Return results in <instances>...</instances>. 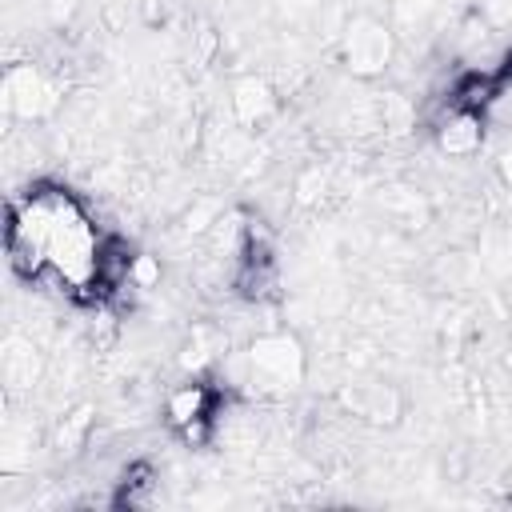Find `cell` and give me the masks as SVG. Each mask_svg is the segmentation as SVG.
<instances>
[{"label": "cell", "mask_w": 512, "mask_h": 512, "mask_svg": "<svg viewBox=\"0 0 512 512\" xmlns=\"http://www.w3.org/2000/svg\"><path fill=\"white\" fill-rule=\"evenodd\" d=\"M244 368H248V380L252 392H288L304 380V348L296 336L288 332H268V336H256L244 352Z\"/></svg>", "instance_id": "obj_1"}, {"label": "cell", "mask_w": 512, "mask_h": 512, "mask_svg": "<svg viewBox=\"0 0 512 512\" xmlns=\"http://www.w3.org/2000/svg\"><path fill=\"white\" fill-rule=\"evenodd\" d=\"M0 92H4V112L16 120H44L60 104V84L36 64H8Z\"/></svg>", "instance_id": "obj_2"}, {"label": "cell", "mask_w": 512, "mask_h": 512, "mask_svg": "<svg viewBox=\"0 0 512 512\" xmlns=\"http://www.w3.org/2000/svg\"><path fill=\"white\" fill-rule=\"evenodd\" d=\"M392 32L372 20V16H356L348 28H344V60L356 76H380L388 64H392Z\"/></svg>", "instance_id": "obj_3"}, {"label": "cell", "mask_w": 512, "mask_h": 512, "mask_svg": "<svg viewBox=\"0 0 512 512\" xmlns=\"http://www.w3.org/2000/svg\"><path fill=\"white\" fill-rule=\"evenodd\" d=\"M436 144L448 156H472L484 144V116L476 108H456L448 104V112L436 124Z\"/></svg>", "instance_id": "obj_4"}, {"label": "cell", "mask_w": 512, "mask_h": 512, "mask_svg": "<svg viewBox=\"0 0 512 512\" xmlns=\"http://www.w3.org/2000/svg\"><path fill=\"white\" fill-rule=\"evenodd\" d=\"M276 112V92L260 80V76H244L232 84V116L244 128H260L264 120H272Z\"/></svg>", "instance_id": "obj_5"}, {"label": "cell", "mask_w": 512, "mask_h": 512, "mask_svg": "<svg viewBox=\"0 0 512 512\" xmlns=\"http://www.w3.org/2000/svg\"><path fill=\"white\" fill-rule=\"evenodd\" d=\"M92 428H96V408L92 404H76V408H68L56 424H52V436H48V444H52V452L56 456H76L80 448H88V440H92Z\"/></svg>", "instance_id": "obj_6"}, {"label": "cell", "mask_w": 512, "mask_h": 512, "mask_svg": "<svg viewBox=\"0 0 512 512\" xmlns=\"http://www.w3.org/2000/svg\"><path fill=\"white\" fill-rule=\"evenodd\" d=\"M164 412H168V424L172 428H184V424H192L200 416H212V388L204 380H188V384H180V388L168 392Z\"/></svg>", "instance_id": "obj_7"}, {"label": "cell", "mask_w": 512, "mask_h": 512, "mask_svg": "<svg viewBox=\"0 0 512 512\" xmlns=\"http://www.w3.org/2000/svg\"><path fill=\"white\" fill-rule=\"evenodd\" d=\"M36 376H40V356H36L32 340L8 336V344H4V384H8V392L32 388Z\"/></svg>", "instance_id": "obj_8"}, {"label": "cell", "mask_w": 512, "mask_h": 512, "mask_svg": "<svg viewBox=\"0 0 512 512\" xmlns=\"http://www.w3.org/2000/svg\"><path fill=\"white\" fill-rule=\"evenodd\" d=\"M160 284V260L156 256H148V252H136V260H132V288H156Z\"/></svg>", "instance_id": "obj_9"}, {"label": "cell", "mask_w": 512, "mask_h": 512, "mask_svg": "<svg viewBox=\"0 0 512 512\" xmlns=\"http://www.w3.org/2000/svg\"><path fill=\"white\" fill-rule=\"evenodd\" d=\"M320 192H324V172H320V168L304 172V176H300V184H296V200H300V204H312Z\"/></svg>", "instance_id": "obj_10"}, {"label": "cell", "mask_w": 512, "mask_h": 512, "mask_svg": "<svg viewBox=\"0 0 512 512\" xmlns=\"http://www.w3.org/2000/svg\"><path fill=\"white\" fill-rule=\"evenodd\" d=\"M496 176H500V184H504V188H512V148L496 156Z\"/></svg>", "instance_id": "obj_11"}, {"label": "cell", "mask_w": 512, "mask_h": 512, "mask_svg": "<svg viewBox=\"0 0 512 512\" xmlns=\"http://www.w3.org/2000/svg\"><path fill=\"white\" fill-rule=\"evenodd\" d=\"M508 492H512V468H508Z\"/></svg>", "instance_id": "obj_12"}]
</instances>
